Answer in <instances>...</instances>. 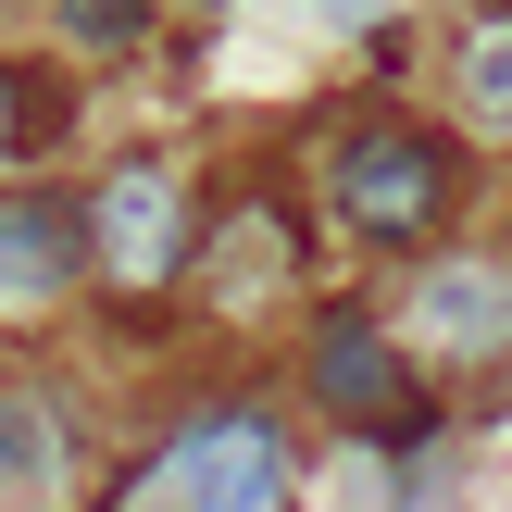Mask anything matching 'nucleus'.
Returning <instances> with one entry per match:
<instances>
[{"label": "nucleus", "mask_w": 512, "mask_h": 512, "mask_svg": "<svg viewBox=\"0 0 512 512\" xmlns=\"http://www.w3.org/2000/svg\"><path fill=\"white\" fill-rule=\"evenodd\" d=\"M13 138H25V88L0 75V163H13Z\"/></svg>", "instance_id": "obj_11"}, {"label": "nucleus", "mask_w": 512, "mask_h": 512, "mask_svg": "<svg viewBox=\"0 0 512 512\" xmlns=\"http://www.w3.org/2000/svg\"><path fill=\"white\" fill-rule=\"evenodd\" d=\"M413 338L425 350H463V363L512 350V263H438L413 288Z\"/></svg>", "instance_id": "obj_6"}, {"label": "nucleus", "mask_w": 512, "mask_h": 512, "mask_svg": "<svg viewBox=\"0 0 512 512\" xmlns=\"http://www.w3.org/2000/svg\"><path fill=\"white\" fill-rule=\"evenodd\" d=\"M213 250H225V263H213V288H225V300H263L275 275H288V225H275L263 200H250V213H225V238H213Z\"/></svg>", "instance_id": "obj_8"}, {"label": "nucleus", "mask_w": 512, "mask_h": 512, "mask_svg": "<svg viewBox=\"0 0 512 512\" xmlns=\"http://www.w3.org/2000/svg\"><path fill=\"white\" fill-rule=\"evenodd\" d=\"M150 500H175V512H275L288 500V438H275L263 413H200L188 438L163 450Z\"/></svg>", "instance_id": "obj_2"}, {"label": "nucleus", "mask_w": 512, "mask_h": 512, "mask_svg": "<svg viewBox=\"0 0 512 512\" xmlns=\"http://www.w3.org/2000/svg\"><path fill=\"white\" fill-rule=\"evenodd\" d=\"M88 263L100 250H88V213H75V200H50V188L0 200V313H50Z\"/></svg>", "instance_id": "obj_4"}, {"label": "nucleus", "mask_w": 512, "mask_h": 512, "mask_svg": "<svg viewBox=\"0 0 512 512\" xmlns=\"http://www.w3.org/2000/svg\"><path fill=\"white\" fill-rule=\"evenodd\" d=\"M88 250H100L113 288H163V275L188 263V200H175V175L163 163H113L100 200H88Z\"/></svg>", "instance_id": "obj_3"}, {"label": "nucleus", "mask_w": 512, "mask_h": 512, "mask_svg": "<svg viewBox=\"0 0 512 512\" xmlns=\"http://www.w3.org/2000/svg\"><path fill=\"white\" fill-rule=\"evenodd\" d=\"M38 475H50V425L25 413V400H0V500L38 488Z\"/></svg>", "instance_id": "obj_10"}, {"label": "nucleus", "mask_w": 512, "mask_h": 512, "mask_svg": "<svg viewBox=\"0 0 512 512\" xmlns=\"http://www.w3.org/2000/svg\"><path fill=\"white\" fill-rule=\"evenodd\" d=\"M450 75H463V113L475 125H512V13H475L463 50H450Z\"/></svg>", "instance_id": "obj_7"}, {"label": "nucleus", "mask_w": 512, "mask_h": 512, "mask_svg": "<svg viewBox=\"0 0 512 512\" xmlns=\"http://www.w3.org/2000/svg\"><path fill=\"white\" fill-rule=\"evenodd\" d=\"M325 175H338V213L363 225V238H425V225L450 213V150L413 138V125H350Z\"/></svg>", "instance_id": "obj_1"}, {"label": "nucleus", "mask_w": 512, "mask_h": 512, "mask_svg": "<svg viewBox=\"0 0 512 512\" xmlns=\"http://www.w3.org/2000/svg\"><path fill=\"white\" fill-rule=\"evenodd\" d=\"M63 38L75 50H138L150 38V0H63Z\"/></svg>", "instance_id": "obj_9"}, {"label": "nucleus", "mask_w": 512, "mask_h": 512, "mask_svg": "<svg viewBox=\"0 0 512 512\" xmlns=\"http://www.w3.org/2000/svg\"><path fill=\"white\" fill-rule=\"evenodd\" d=\"M313 400H325L338 425H413V363H400L375 325L338 313V325L313 338Z\"/></svg>", "instance_id": "obj_5"}]
</instances>
